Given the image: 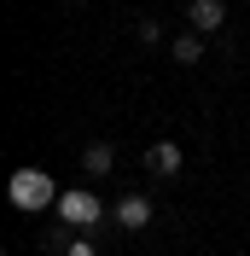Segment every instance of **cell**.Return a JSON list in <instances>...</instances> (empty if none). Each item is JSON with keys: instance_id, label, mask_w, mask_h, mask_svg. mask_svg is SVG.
I'll return each instance as SVG.
<instances>
[{"instance_id": "1", "label": "cell", "mask_w": 250, "mask_h": 256, "mask_svg": "<svg viewBox=\"0 0 250 256\" xmlns=\"http://www.w3.org/2000/svg\"><path fill=\"white\" fill-rule=\"evenodd\" d=\"M6 204L35 216V210H58V186H52L47 169H12L6 175Z\"/></svg>"}, {"instance_id": "2", "label": "cell", "mask_w": 250, "mask_h": 256, "mask_svg": "<svg viewBox=\"0 0 250 256\" xmlns=\"http://www.w3.org/2000/svg\"><path fill=\"white\" fill-rule=\"evenodd\" d=\"M64 227H76V233H94L99 222L110 216V204L99 198V192H88V186H70V192H58V210H52Z\"/></svg>"}, {"instance_id": "3", "label": "cell", "mask_w": 250, "mask_h": 256, "mask_svg": "<svg viewBox=\"0 0 250 256\" xmlns=\"http://www.w3.org/2000/svg\"><path fill=\"white\" fill-rule=\"evenodd\" d=\"M152 216H157V204L146 198V192H128V198H116V204H110V222L122 227V233H140V227H152Z\"/></svg>"}, {"instance_id": "4", "label": "cell", "mask_w": 250, "mask_h": 256, "mask_svg": "<svg viewBox=\"0 0 250 256\" xmlns=\"http://www.w3.org/2000/svg\"><path fill=\"white\" fill-rule=\"evenodd\" d=\"M180 163H186V152H180L174 140H152V146H146V169H152L157 180H174Z\"/></svg>"}, {"instance_id": "5", "label": "cell", "mask_w": 250, "mask_h": 256, "mask_svg": "<svg viewBox=\"0 0 250 256\" xmlns=\"http://www.w3.org/2000/svg\"><path fill=\"white\" fill-rule=\"evenodd\" d=\"M221 24H227V6H221V0H192L186 6V30H198L204 41L221 35Z\"/></svg>"}, {"instance_id": "6", "label": "cell", "mask_w": 250, "mask_h": 256, "mask_svg": "<svg viewBox=\"0 0 250 256\" xmlns=\"http://www.w3.org/2000/svg\"><path fill=\"white\" fill-rule=\"evenodd\" d=\"M82 169H88V175H110V169H116V146H110V140H88V146H82Z\"/></svg>"}, {"instance_id": "7", "label": "cell", "mask_w": 250, "mask_h": 256, "mask_svg": "<svg viewBox=\"0 0 250 256\" xmlns=\"http://www.w3.org/2000/svg\"><path fill=\"white\" fill-rule=\"evenodd\" d=\"M204 58V35L198 30H174V64H198Z\"/></svg>"}, {"instance_id": "8", "label": "cell", "mask_w": 250, "mask_h": 256, "mask_svg": "<svg viewBox=\"0 0 250 256\" xmlns=\"http://www.w3.org/2000/svg\"><path fill=\"white\" fill-rule=\"evenodd\" d=\"M134 41H140V47H157V41H163V18H140V24H134Z\"/></svg>"}, {"instance_id": "9", "label": "cell", "mask_w": 250, "mask_h": 256, "mask_svg": "<svg viewBox=\"0 0 250 256\" xmlns=\"http://www.w3.org/2000/svg\"><path fill=\"white\" fill-rule=\"evenodd\" d=\"M64 256H99V244L88 239V233H76V239H70V250H64Z\"/></svg>"}, {"instance_id": "10", "label": "cell", "mask_w": 250, "mask_h": 256, "mask_svg": "<svg viewBox=\"0 0 250 256\" xmlns=\"http://www.w3.org/2000/svg\"><path fill=\"white\" fill-rule=\"evenodd\" d=\"M70 6H88V0H70Z\"/></svg>"}]
</instances>
